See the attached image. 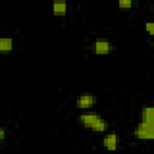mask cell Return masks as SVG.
I'll return each instance as SVG.
<instances>
[{
	"label": "cell",
	"instance_id": "cell-11",
	"mask_svg": "<svg viewBox=\"0 0 154 154\" xmlns=\"http://www.w3.org/2000/svg\"><path fill=\"white\" fill-rule=\"evenodd\" d=\"M144 29H146V31H148L150 35H153V34H154V24H153V23L147 22V23L144 24Z\"/></svg>",
	"mask_w": 154,
	"mask_h": 154
},
{
	"label": "cell",
	"instance_id": "cell-10",
	"mask_svg": "<svg viewBox=\"0 0 154 154\" xmlns=\"http://www.w3.org/2000/svg\"><path fill=\"white\" fill-rule=\"evenodd\" d=\"M118 6L123 10H128L132 7V0H118Z\"/></svg>",
	"mask_w": 154,
	"mask_h": 154
},
{
	"label": "cell",
	"instance_id": "cell-8",
	"mask_svg": "<svg viewBox=\"0 0 154 154\" xmlns=\"http://www.w3.org/2000/svg\"><path fill=\"white\" fill-rule=\"evenodd\" d=\"M13 49V40L11 37H0V53H10Z\"/></svg>",
	"mask_w": 154,
	"mask_h": 154
},
{
	"label": "cell",
	"instance_id": "cell-1",
	"mask_svg": "<svg viewBox=\"0 0 154 154\" xmlns=\"http://www.w3.org/2000/svg\"><path fill=\"white\" fill-rule=\"evenodd\" d=\"M135 136L140 140H152L154 137V123L141 120L136 126Z\"/></svg>",
	"mask_w": 154,
	"mask_h": 154
},
{
	"label": "cell",
	"instance_id": "cell-2",
	"mask_svg": "<svg viewBox=\"0 0 154 154\" xmlns=\"http://www.w3.org/2000/svg\"><path fill=\"white\" fill-rule=\"evenodd\" d=\"M95 102H96L95 96L91 93H82L76 101V106L81 109H87V108H91L95 105Z\"/></svg>",
	"mask_w": 154,
	"mask_h": 154
},
{
	"label": "cell",
	"instance_id": "cell-6",
	"mask_svg": "<svg viewBox=\"0 0 154 154\" xmlns=\"http://www.w3.org/2000/svg\"><path fill=\"white\" fill-rule=\"evenodd\" d=\"M52 10L55 16H65L67 12V4L65 0H54Z\"/></svg>",
	"mask_w": 154,
	"mask_h": 154
},
{
	"label": "cell",
	"instance_id": "cell-9",
	"mask_svg": "<svg viewBox=\"0 0 154 154\" xmlns=\"http://www.w3.org/2000/svg\"><path fill=\"white\" fill-rule=\"evenodd\" d=\"M107 128H108L107 122L103 120V119L100 117L99 119H96V120L93 123V125H91L89 129H90L91 131H94V132H103V131L107 130Z\"/></svg>",
	"mask_w": 154,
	"mask_h": 154
},
{
	"label": "cell",
	"instance_id": "cell-13",
	"mask_svg": "<svg viewBox=\"0 0 154 154\" xmlns=\"http://www.w3.org/2000/svg\"><path fill=\"white\" fill-rule=\"evenodd\" d=\"M0 146H1V143H0Z\"/></svg>",
	"mask_w": 154,
	"mask_h": 154
},
{
	"label": "cell",
	"instance_id": "cell-3",
	"mask_svg": "<svg viewBox=\"0 0 154 154\" xmlns=\"http://www.w3.org/2000/svg\"><path fill=\"white\" fill-rule=\"evenodd\" d=\"M91 51L95 54H108L113 51V46L109 41L99 40L91 45Z\"/></svg>",
	"mask_w": 154,
	"mask_h": 154
},
{
	"label": "cell",
	"instance_id": "cell-12",
	"mask_svg": "<svg viewBox=\"0 0 154 154\" xmlns=\"http://www.w3.org/2000/svg\"><path fill=\"white\" fill-rule=\"evenodd\" d=\"M4 138H5V130H4V128L0 126V143L4 141Z\"/></svg>",
	"mask_w": 154,
	"mask_h": 154
},
{
	"label": "cell",
	"instance_id": "cell-5",
	"mask_svg": "<svg viewBox=\"0 0 154 154\" xmlns=\"http://www.w3.org/2000/svg\"><path fill=\"white\" fill-rule=\"evenodd\" d=\"M100 118V114L99 113H95V112H87V113H82L79 116V123L84 126V128H90L93 125V123Z\"/></svg>",
	"mask_w": 154,
	"mask_h": 154
},
{
	"label": "cell",
	"instance_id": "cell-7",
	"mask_svg": "<svg viewBox=\"0 0 154 154\" xmlns=\"http://www.w3.org/2000/svg\"><path fill=\"white\" fill-rule=\"evenodd\" d=\"M141 120L147 123H154V109L150 106H144L141 111Z\"/></svg>",
	"mask_w": 154,
	"mask_h": 154
},
{
	"label": "cell",
	"instance_id": "cell-4",
	"mask_svg": "<svg viewBox=\"0 0 154 154\" xmlns=\"http://www.w3.org/2000/svg\"><path fill=\"white\" fill-rule=\"evenodd\" d=\"M119 144V137L116 132H111L102 138V146L108 150H116Z\"/></svg>",
	"mask_w": 154,
	"mask_h": 154
}]
</instances>
